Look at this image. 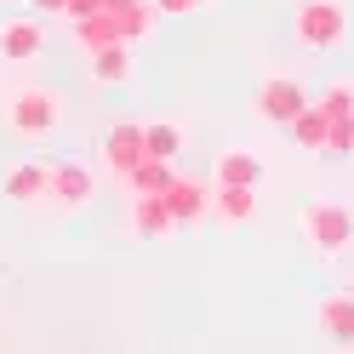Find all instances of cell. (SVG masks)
Returning <instances> with one entry per match:
<instances>
[{
    "instance_id": "obj_1",
    "label": "cell",
    "mask_w": 354,
    "mask_h": 354,
    "mask_svg": "<svg viewBox=\"0 0 354 354\" xmlns=\"http://www.w3.org/2000/svg\"><path fill=\"white\" fill-rule=\"evenodd\" d=\"M292 24H297V40L308 52H331L348 35V12H343V0H303Z\"/></svg>"
},
{
    "instance_id": "obj_2",
    "label": "cell",
    "mask_w": 354,
    "mask_h": 354,
    "mask_svg": "<svg viewBox=\"0 0 354 354\" xmlns=\"http://www.w3.org/2000/svg\"><path fill=\"white\" fill-rule=\"evenodd\" d=\"M63 120V97L46 92V86H24V92L12 97V131L17 138H40V131H52Z\"/></svg>"
},
{
    "instance_id": "obj_3",
    "label": "cell",
    "mask_w": 354,
    "mask_h": 354,
    "mask_svg": "<svg viewBox=\"0 0 354 354\" xmlns=\"http://www.w3.org/2000/svg\"><path fill=\"white\" fill-rule=\"evenodd\" d=\"M303 234H308V246H315V252L337 257L348 240H354V217L343 206H308L303 212Z\"/></svg>"
},
{
    "instance_id": "obj_4",
    "label": "cell",
    "mask_w": 354,
    "mask_h": 354,
    "mask_svg": "<svg viewBox=\"0 0 354 354\" xmlns=\"http://www.w3.org/2000/svg\"><path fill=\"white\" fill-rule=\"evenodd\" d=\"M303 109H308V97H303V86H297V80H263V92H257V120H269V126H292Z\"/></svg>"
},
{
    "instance_id": "obj_5",
    "label": "cell",
    "mask_w": 354,
    "mask_h": 354,
    "mask_svg": "<svg viewBox=\"0 0 354 354\" xmlns=\"http://www.w3.org/2000/svg\"><path fill=\"white\" fill-rule=\"evenodd\" d=\"M257 177H263V160H257L252 149L217 154V183H246V189H257Z\"/></svg>"
},
{
    "instance_id": "obj_6",
    "label": "cell",
    "mask_w": 354,
    "mask_h": 354,
    "mask_svg": "<svg viewBox=\"0 0 354 354\" xmlns=\"http://www.w3.org/2000/svg\"><path fill=\"white\" fill-rule=\"evenodd\" d=\"M40 24H29V17H12V24H0V52L6 57H35L40 52Z\"/></svg>"
},
{
    "instance_id": "obj_7",
    "label": "cell",
    "mask_w": 354,
    "mask_h": 354,
    "mask_svg": "<svg viewBox=\"0 0 354 354\" xmlns=\"http://www.w3.org/2000/svg\"><path fill=\"white\" fill-rule=\"evenodd\" d=\"M252 189L246 183H217V217H223L229 229H240V223H252Z\"/></svg>"
},
{
    "instance_id": "obj_8",
    "label": "cell",
    "mask_w": 354,
    "mask_h": 354,
    "mask_svg": "<svg viewBox=\"0 0 354 354\" xmlns=\"http://www.w3.org/2000/svg\"><path fill=\"white\" fill-rule=\"evenodd\" d=\"M143 160V126H120L115 138H109V166L115 171H131Z\"/></svg>"
},
{
    "instance_id": "obj_9",
    "label": "cell",
    "mask_w": 354,
    "mask_h": 354,
    "mask_svg": "<svg viewBox=\"0 0 354 354\" xmlns=\"http://www.w3.org/2000/svg\"><path fill=\"white\" fill-rule=\"evenodd\" d=\"M177 149H183V131L177 126H143V154L149 160H171Z\"/></svg>"
},
{
    "instance_id": "obj_10",
    "label": "cell",
    "mask_w": 354,
    "mask_h": 354,
    "mask_svg": "<svg viewBox=\"0 0 354 354\" xmlns=\"http://www.w3.org/2000/svg\"><path fill=\"white\" fill-rule=\"evenodd\" d=\"M320 326L337 331V337H354V292H348V303L343 297H326L320 303Z\"/></svg>"
},
{
    "instance_id": "obj_11",
    "label": "cell",
    "mask_w": 354,
    "mask_h": 354,
    "mask_svg": "<svg viewBox=\"0 0 354 354\" xmlns=\"http://www.w3.org/2000/svg\"><path fill=\"white\" fill-rule=\"evenodd\" d=\"M46 183H52V166H24V171H12V194L17 201H40V194H46Z\"/></svg>"
},
{
    "instance_id": "obj_12",
    "label": "cell",
    "mask_w": 354,
    "mask_h": 354,
    "mask_svg": "<svg viewBox=\"0 0 354 354\" xmlns=\"http://www.w3.org/2000/svg\"><path fill=\"white\" fill-rule=\"evenodd\" d=\"M63 194V201H69V206H80L86 201V171L80 166H52V183H46V194Z\"/></svg>"
},
{
    "instance_id": "obj_13",
    "label": "cell",
    "mask_w": 354,
    "mask_h": 354,
    "mask_svg": "<svg viewBox=\"0 0 354 354\" xmlns=\"http://www.w3.org/2000/svg\"><path fill=\"white\" fill-rule=\"evenodd\" d=\"M326 126H331V115H326V109H303V115L292 120L297 143H308V149H315V143H326Z\"/></svg>"
},
{
    "instance_id": "obj_14",
    "label": "cell",
    "mask_w": 354,
    "mask_h": 354,
    "mask_svg": "<svg viewBox=\"0 0 354 354\" xmlns=\"http://www.w3.org/2000/svg\"><path fill=\"white\" fill-rule=\"evenodd\" d=\"M131 223H138L143 234H166V229H171V217L160 212V201H143V206H138V217H131Z\"/></svg>"
},
{
    "instance_id": "obj_15",
    "label": "cell",
    "mask_w": 354,
    "mask_h": 354,
    "mask_svg": "<svg viewBox=\"0 0 354 354\" xmlns=\"http://www.w3.org/2000/svg\"><path fill=\"white\" fill-rule=\"evenodd\" d=\"M171 201H177V206H171V217H189V223L206 212V194H201V189H177Z\"/></svg>"
},
{
    "instance_id": "obj_16",
    "label": "cell",
    "mask_w": 354,
    "mask_h": 354,
    "mask_svg": "<svg viewBox=\"0 0 354 354\" xmlns=\"http://www.w3.org/2000/svg\"><path fill=\"white\" fill-rule=\"evenodd\" d=\"M320 109H326V115H354V80H343V86H331Z\"/></svg>"
},
{
    "instance_id": "obj_17",
    "label": "cell",
    "mask_w": 354,
    "mask_h": 354,
    "mask_svg": "<svg viewBox=\"0 0 354 354\" xmlns=\"http://www.w3.org/2000/svg\"><path fill=\"white\" fill-rule=\"evenodd\" d=\"M92 75H103V80H126V52H103Z\"/></svg>"
},
{
    "instance_id": "obj_18",
    "label": "cell",
    "mask_w": 354,
    "mask_h": 354,
    "mask_svg": "<svg viewBox=\"0 0 354 354\" xmlns=\"http://www.w3.org/2000/svg\"><path fill=\"white\" fill-rule=\"evenodd\" d=\"M160 6H166V12H194L201 0H160Z\"/></svg>"
},
{
    "instance_id": "obj_19",
    "label": "cell",
    "mask_w": 354,
    "mask_h": 354,
    "mask_svg": "<svg viewBox=\"0 0 354 354\" xmlns=\"http://www.w3.org/2000/svg\"><path fill=\"white\" fill-rule=\"evenodd\" d=\"M35 6H57V0H35Z\"/></svg>"
}]
</instances>
